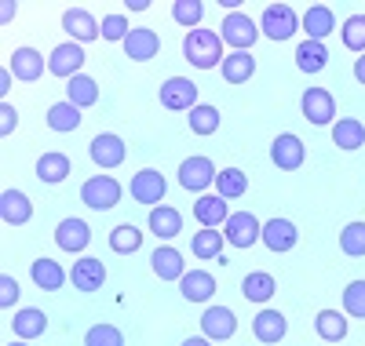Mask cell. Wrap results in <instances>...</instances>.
<instances>
[{
	"label": "cell",
	"mask_w": 365,
	"mask_h": 346,
	"mask_svg": "<svg viewBox=\"0 0 365 346\" xmlns=\"http://www.w3.org/2000/svg\"><path fill=\"white\" fill-rule=\"evenodd\" d=\"M340 251L351 259H361L365 256V223H347L340 230Z\"/></svg>",
	"instance_id": "41"
},
{
	"label": "cell",
	"mask_w": 365,
	"mask_h": 346,
	"mask_svg": "<svg viewBox=\"0 0 365 346\" xmlns=\"http://www.w3.org/2000/svg\"><path fill=\"white\" fill-rule=\"evenodd\" d=\"M223 237H227V244L249 251L263 237V223H259L252 211H230V219L223 223Z\"/></svg>",
	"instance_id": "5"
},
{
	"label": "cell",
	"mask_w": 365,
	"mask_h": 346,
	"mask_svg": "<svg viewBox=\"0 0 365 346\" xmlns=\"http://www.w3.org/2000/svg\"><path fill=\"white\" fill-rule=\"evenodd\" d=\"M0 219L8 226H26L34 219V201H29L22 190H4L0 194Z\"/></svg>",
	"instance_id": "20"
},
{
	"label": "cell",
	"mask_w": 365,
	"mask_h": 346,
	"mask_svg": "<svg viewBox=\"0 0 365 346\" xmlns=\"http://www.w3.org/2000/svg\"><path fill=\"white\" fill-rule=\"evenodd\" d=\"M354 80L365 84V55H358V62H354Z\"/></svg>",
	"instance_id": "51"
},
{
	"label": "cell",
	"mask_w": 365,
	"mask_h": 346,
	"mask_svg": "<svg viewBox=\"0 0 365 346\" xmlns=\"http://www.w3.org/2000/svg\"><path fill=\"white\" fill-rule=\"evenodd\" d=\"M70 277H73V288L77 292H99L103 285H106V266H103V259H77L73 263V270H70Z\"/></svg>",
	"instance_id": "21"
},
{
	"label": "cell",
	"mask_w": 365,
	"mask_h": 346,
	"mask_svg": "<svg viewBox=\"0 0 365 346\" xmlns=\"http://www.w3.org/2000/svg\"><path fill=\"white\" fill-rule=\"evenodd\" d=\"M187 117H190V132H194V135H216V132H220V110H216V106L197 103Z\"/></svg>",
	"instance_id": "40"
},
{
	"label": "cell",
	"mask_w": 365,
	"mask_h": 346,
	"mask_svg": "<svg viewBox=\"0 0 365 346\" xmlns=\"http://www.w3.org/2000/svg\"><path fill=\"white\" fill-rule=\"evenodd\" d=\"M179 292H182L187 303H208L212 295H216V277H212L208 270H190V273H182Z\"/></svg>",
	"instance_id": "22"
},
{
	"label": "cell",
	"mask_w": 365,
	"mask_h": 346,
	"mask_svg": "<svg viewBox=\"0 0 365 346\" xmlns=\"http://www.w3.org/2000/svg\"><path fill=\"white\" fill-rule=\"evenodd\" d=\"M11 332H15V339H37V335H44L48 332V318H44V310H37V306H26V310H15V318H11Z\"/></svg>",
	"instance_id": "25"
},
{
	"label": "cell",
	"mask_w": 365,
	"mask_h": 346,
	"mask_svg": "<svg viewBox=\"0 0 365 346\" xmlns=\"http://www.w3.org/2000/svg\"><path fill=\"white\" fill-rule=\"evenodd\" d=\"M84 346H125V335L117 325H91L84 332Z\"/></svg>",
	"instance_id": "43"
},
{
	"label": "cell",
	"mask_w": 365,
	"mask_h": 346,
	"mask_svg": "<svg viewBox=\"0 0 365 346\" xmlns=\"http://www.w3.org/2000/svg\"><path fill=\"white\" fill-rule=\"evenodd\" d=\"M15 11H19V8H15V0H4V4H0V22L8 26V22L15 19Z\"/></svg>",
	"instance_id": "49"
},
{
	"label": "cell",
	"mask_w": 365,
	"mask_h": 346,
	"mask_svg": "<svg viewBox=\"0 0 365 346\" xmlns=\"http://www.w3.org/2000/svg\"><path fill=\"white\" fill-rule=\"evenodd\" d=\"M194 219H197L205 230H220L227 219H230V208H227V201L220 194H201L194 201Z\"/></svg>",
	"instance_id": "17"
},
{
	"label": "cell",
	"mask_w": 365,
	"mask_h": 346,
	"mask_svg": "<svg viewBox=\"0 0 365 346\" xmlns=\"http://www.w3.org/2000/svg\"><path fill=\"white\" fill-rule=\"evenodd\" d=\"M44 55L37 51V48H15V55H11V62H8V70L15 73V80H22V84H34V80H41L44 77Z\"/></svg>",
	"instance_id": "15"
},
{
	"label": "cell",
	"mask_w": 365,
	"mask_h": 346,
	"mask_svg": "<svg viewBox=\"0 0 365 346\" xmlns=\"http://www.w3.org/2000/svg\"><path fill=\"white\" fill-rule=\"evenodd\" d=\"M201 332H205V339H212V342L234 339V332H237L234 310H230V306H208V310L201 313Z\"/></svg>",
	"instance_id": "10"
},
{
	"label": "cell",
	"mask_w": 365,
	"mask_h": 346,
	"mask_svg": "<svg viewBox=\"0 0 365 346\" xmlns=\"http://www.w3.org/2000/svg\"><path fill=\"white\" fill-rule=\"evenodd\" d=\"M303 117H307L311 124H332V117H336V99H332V91L325 88H307L303 91Z\"/></svg>",
	"instance_id": "12"
},
{
	"label": "cell",
	"mask_w": 365,
	"mask_h": 346,
	"mask_svg": "<svg viewBox=\"0 0 365 346\" xmlns=\"http://www.w3.org/2000/svg\"><path fill=\"white\" fill-rule=\"evenodd\" d=\"M314 328H318V335H322L325 342H340V339H347V313H340V310H322L318 318H314Z\"/></svg>",
	"instance_id": "36"
},
{
	"label": "cell",
	"mask_w": 365,
	"mask_h": 346,
	"mask_svg": "<svg viewBox=\"0 0 365 346\" xmlns=\"http://www.w3.org/2000/svg\"><path fill=\"white\" fill-rule=\"evenodd\" d=\"M340 37H344V48H347V51L365 55V15H351V19L340 26Z\"/></svg>",
	"instance_id": "42"
},
{
	"label": "cell",
	"mask_w": 365,
	"mask_h": 346,
	"mask_svg": "<svg viewBox=\"0 0 365 346\" xmlns=\"http://www.w3.org/2000/svg\"><path fill=\"white\" fill-rule=\"evenodd\" d=\"M128 33H132V26H128L125 15H106L103 19V41H120V44H125Z\"/></svg>",
	"instance_id": "46"
},
{
	"label": "cell",
	"mask_w": 365,
	"mask_h": 346,
	"mask_svg": "<svg viewBox=\"0 0 365 346\" xmlns=\"http://www.w3.org/2000/svg\"><path fill=\"white\" fill-rule=\"evenodd\" d=\"M150 0H128V11H146Z\"/></svg>",
	"instance_id": "53"
},
{
	"label": "cell",
	"mask_w": 365,
	"mask_h": 346,
	"mask_svg": "<svg viewBox=\"0 0 365 346\" xmlns=\"http://www.w3.org/2000/svg\"><path fill=\"white\" fill-rule=\"evenodd\" d=\"M161 106L175 113H190L197 106V84L190 77H168L161 84Z\"/></svg>",
	"instance_id": "7"
},
{
	"label": "cell",
	"mask_w": 365,
	"mask_h": 346,
	"mask_svg": "<svg viewBox=\"0 0 365 346\" xmlns=\"http://www.w3.org/2000/svg\"><path fill=\"white\" fill-rule=\"evenodd\" d=\"M216 164L208 161V157H187V161L179 164V186L182 190H190V194H205L208 186H216Z\"/></svg>",
	"instance_id": "6"
},
{
	"label": "cell",
	"mask_w": 365,
	"mask_h": 346,
	"mask_svg": "<svg viewBox=\"0 0 365 346\" xmlns=\"http://www.w3.org/2000/svg\"><path fill=\"white\" fill-rule=\"evenodd\" d=\"M344 313L365 321V281H351V285L344 288Z\"/></svg>",
	"instance_id": "44"
},
{
	"label": "cell",
	"mask_w": 365,
	"mask_h": 346,
	"mask_svg": "<svg viewBox=\"0 0 365 346\" xmlns=\"http://www.w3.org/2000/svg\"><path fill=\"white\" fill-rule=\"evenodd\" d=\"M15 303H19V281L11 273H4V277H0V306L11 310Z\"/></svg>",
	"instance_id": "47"
},
{
	"label": "cell",
	"mask_w": 365,
	"mask_h": 346,
	"mask_svg": "<svg viewBox=\"0 0 365 346\" xmlns=\"http://www.w3.org/2000/svg\"><path fill=\"white\" fill-rule=\"evenodd\" d=\"M150 266H154V273L161 281H182V273H187V263H182V256L172 244H161L154 256H150Z\"/></svg>",
	"instance_id": "26"
},
{
	"label": "cell",
	"mask_w": 365,
	"mask_h": 346,
	"mask_svg": "<svg viewBox=\"0 0 365 346\" xmlns=\"http://www.w3.org/2000/svg\"><path fill=\"white\" fill-rule=\"evenodd\" d=\"M274 292H278V281H274L270 273H263V270L245 273V281H241V295H245L249 303H270Z\"/></svg>",
	"instance_id": "31"
},
{
	"label": "cell",
	"mask_w": 365,
	"mask_h": 346,
	"mask_svg": "<svg viewBox=\"0 0 365 346\" xmlns=\"http://www.w3.org/2000/svg\"><path fill=\"white\" fill-rule=\"evenodd\" d=\"M11 346H26V339H19V342H11Z\"/></svg>",
	"instance_id": "54"
},
{
	"label": "cell",
	"mask_w": 365,
	"mask_h": 346,
	"mask_svg": "<svg viewBox=\"0 0 365 346\" xmlns=\"http://www.w3.org/2000/svg\"><path fill=\"white\" fill-rule=\"evenodd\" d=\"M110 248L117 251V256H135V251L143 248V230L132 226V223H120L110 230Z\"/></svg>",
	"instance_id": "37"
},
{
	"label": "cell",
	"mask_w": 365,
	"mask_h": 346,
	"mask_svg": "<svg viewBox=\"0 0 365 346\" xmlns=\"http://www.w3.org/2000/svg\"><path fill=\"white\" fill-rule=\"evenodd\" d=\"M165 194H168V182H165L161 172L143 168V172L132 175V201H139V204H146V208H158V204L165 201Z\"/></svg>",
	"instance_id": "8"
},
{
	"label": "cell",
	"mask_w": 365,
	"mask_h": 346,
	"mask_svg": "<svg viewBox=\"0 0 365 346\" xmlns=\"http://www.w3.org/2000/svg\"><path fill=\"white\" fill-rule=\"evenodd\" d=\"M55 244L63 248V251H70V256H77V251H84L88 244H91V226L84 223V219H63V223L55 226Z\"/></svg>",
	"instance_id": "14"
},
{
	"label": "cell",
	"mask_w": 365,
	"mask_h": 346,
	"mask_svg": "<svg viewBox=\"0 0 365 346\" xmlns=\"http://www.w3.org/2000/svg\"><path fill=\"white\" fill-rule=\"evenodd\" d=\"M70 172H73V164H70V157H66V153H44L41 161H37V179L48 182V186L66 182Z\"/></svg>",
	"instance_id": "33"
},
{
	"label": "cell",
	"mask_w": 365,
	"mask_h": 346,
	"mask_svg": "<svg viewBox=\"0 0 365 346\" xmlns=\"http://www.w3.org/2000/svg\"><path fill=\"white\" fill-rule=\"evenodd\" d=\"M81 110L73 106V103H55L51 110H48V128L51 132H77L81 128Z\"/></svg>",
	"instance_id": "39"
},
{
	"label": "cell",
	"mask_w": 365,
	"mask_h": 346,
	"mask_svg": "<svg viewBox=\"0 0 365 346\" xmlns=\"http://www.w3.org/2000/svg\"><path fill=\"white\" fill-rule=\"evenodd\" d=\"M88 153H91V161H96L103 172L125 164V142H120V135H113V132L96 135V139H91V146H88Z\"/></svg>",
	"instance_id": "11"
},
{
	"label": "cell",
	"mask_w": 365,
	"mask_h": 346,
	"mask_svg": "<svg viewBox=\"0 0 365 346\" xmlns=\"http://www.w3.org/2000/svg\"><path fill=\"white\" fill-rule=\"evenodd\" d=\"M299 29V19H296V11L289 8V4H267L263 8V15H259V33L267 37V41H289L292 33Z\"/></svg>",
	"instance_id": "4"
},
{
	"label": "cell",
	"mask_w": 365,
	"mask_h": 346,
	"mask_svg": "<svg viewBox=\"0 0 365 346\" xmlns=\"http://www.w3.org/2000/svg\"><path fill=\"white\" fill-rule=\"evenodd\" d=\"M216 194L223 201H237V197H245L249 194V175L241 172V168H223L216 175Z\"/></svg>",
	"instance_id": "34"
},
{
	"label": "cell",
	"mask_w": 365,
	"mask_h": 346,
	"mask_svg": "<svg viewBox=\"0 0 365 346\" xmlns=\"http://www.w3.org/2000/svg\"><path fill=\"white\" fill-rule=\"evenodd\" d=\"M201 15H205V4L201 0H175L172 4V19L179 22V26H201Z\"/></svg>",
	"instance_id": "45"
},
{
	"label": "cell",
	"mask_w": 365,
	"mask_h": 346,
	"mask_svg": "<svg viewBox=\"0 0 365 346\" xmlns=\"http://www.w3.org/2000/svg\"><path fill=\"white\" fill-rule=\"evenodd\" d=\"M179 230H182V215H179L172 204L150 208V234H154L158 241H172Z\"/></svg>",
	"instance_id": "27"
},
{
	"label": "cell",
	"mask_w": 365,
	"mask_h": 346,
	"mask_svg": "<svg viewBox=\"0 0 365 346\" xmlns=\"http://www.w3.org/2000/svg\"><path fill=\"white\" fill-rule=\"evenodd\" d=\"M11 77H15V73H11L8 66L0 70V95H8V91H11Z\"/></svg>",
	"instance_id": "50"
},
{
	"label": "cell",
	"mask_w": 365,
	"mask_h": 346,
	"mask_svg": "<svg viewBox=\"0 0 365 346\" xmlns=\"http://www.w3.org/2000/svg\"><path fill=\"white\" fill-rule=\"evenodd\" d=\"M15 124H19V110L11 103H4V106H0V135H11Z\"/></svg>",
	"instance_id": "48"
},
{
	"label": "cell",
	"mask_w": 365,
	"mask_h": 346,
	"mask_svg": "<svg viewBox=\"0 0 365 346\" xmlns=\"http://www.w3.org/2000/svg\"><path fill=\"white\" fill-rule=\"evenodd\" d=\"M223 248H227V237L220 230H197L190 241V251L197 259H220L223 263Z\"/></svg>",
	"instance_id": "35"
},
{
	"label": "cell",
	"mask_w": 365,
	"mask_h": 346,
	"mask_svg": "<svg viewBox=\"0 0 365 346\" xmlns=\"http://www.w3.org/2000/svg\"><path fill=\"white\" fill-rule=\"evenodd\" d=\"M296 66H299L303 73H322V70L329 66V48H325L322 41H303V44L296 48Z\"/></svg>",
	"instance_id": "32"
},
{
	"label": "cell",
	"mask_w": 365,
	"mask_h": 346,
	"mask_svg": "<svg viewBox=\"0 0 365 346\" xmlns=\"http://www.w3.org/2000/svg\"><path fill=\"white\" fill-rule=\"evenodd\" d=\"M220 70H223L227 84H249V77L256 73V58H252V51H230Z\"/></svg>",
	"instance_id": "29"
},
{
	"label": "cell",
	"mask_w": 365,
	"mask_h": 346,
	"mask_svg": "<svg viewBox=\"0 0 365 346\" xmlns=\"http://www.w3.org/2000/svg\"><path fill=\"white\" fill-rule=\"evenodd\" d=\"M84 48L77 44V41H66V44H58L51 55H48V73H55V77H63V80H73L77 73H81V66H84Z\"/></svg>",
	"instance_id": "9"
},
{
	"label": "cell",
	"mask_w": 365,
	"mask_h": 346,
	"mask_svg": "<svg viewBox=\"0 0 365 346\" xmlns=\"http://www.w3.org/2000/svg\"><path fill=\"white\" fill-rule=\"evenodd\" d=\"M270 161L282 172H296V168H303V161H307V150H303V142L292 132H285V135H278L270 142Z\"/></svg>",
	"instance_id": "13"
},
{
	"label": "cell",
	"mask_w": 365,
	"mask_h": 346,
	"mask_svg": "<svg viewBox=\"0 0 365 346\" xmlns=\"http://www.w3.org/2000/svg\"><path fill=\"white\" fill-rule=\"evenodd\" d=\"M299 29L307 33V41H322V44H325V37L332 33V29H336L332 8H325V4H311L307 15H303V22H299Z\"/></svg>",
	"instance_id": "23"
},
{
	"label": "cell",
	"mask_w": 365,
	"mask_h": 346,
	"mask_svg": "<svg viewBox=\"0 0 365 346\" xmlns=\"http://www.w3.org/2000/svg\"><path fill=\"white\" fill-rule=\"evenodd\" d=\"M285 332H289V321H285L282 310H259L256 318H252V335H256L259 342H267V346L282 342Z\"/></svg>",
	"instance_id": "19"
},
{
	"label": "cell",
	"mask_w": 365,
	"mask_h": 346,
	"mask_svg": "<svg viewBox=\"0 0 365 346\" xmlns=\"http://www.w3.org/2000/svg\"><path fill=\"white\" fill-rule=\"evenodd\" d=\"M161 51V37L154 33V29H132V33L125 37V55L132 62H150Z\"/></svg>",
	"instance_id": "24"
},
{
	"label": "cell",
	"mask_w": 365,
	"mask_h": 346,
	"mask_svg": "<svg viewBox=\"0 0 365 346\" xmlns=\"http://www.w3.org/2000/svg\"><path fill=\"white\" fill-rule=\"evenodd\" d=\"M182 346H212V339H205V335H190V339H182Z\"/></svg>",
	"instance_id": "52"
},
{
	"label": "cell",
	"mask_w": 365,
	"mask_h": 346,
	"mask_svg": "<svg viewBox=\"0 0 365 346\" xmlns=\"http://www.w3.org/2000/svg\"><path fill=\"white\" fill-rule=\"evenodd\" d=\"M120 182L113 175H91L84 186H81V201L91 208V211H110L120 204Z\"/></svg>",
	"instance_id": "2"
},
{
	"label": "cell",
	"mask_w": 365,
	"mask_h": 346,
	"mask_svg": "<svg viewBox=\"0 0 365 346\" xmlns=\"http://www.w3.org/2000/svg\"><path fill=\"white\" fill-rule=\"evenodd\" d=\"M332 142L340 150H358V146H365V128L354 117H344V120L332 124Z\"/></svg>",
	"instance_id": "38"
},
{
	"label": "cell",
	"mask_w": 365,
	"mask_h": 346,
	"mask_svg": "<svg viewBox=\"0 0 365 346\" xmlns=\"http://www.w3.org/2000/svg\"><path fill=\"white\" fill-rule=\"evenodd\" d=\"M182 58L190 62L197 70H216L223 66V37L212 33V29H190L187 37H182Z\"/></svg>",
	"instance_id": "1"
},
{
	"label": "cell",
	"mask_w": 365,
	"mask_h": 346,
	"mask_svg": "<svg viewBox=\"0 0 365 346\" xmlns=\"http://www.w3.org/2000/svg\"><path fill=\"white\" fill-rule=\"evenodd\" d=\"M29 273H34V285L41 288V292H58L66 285V270L58 266L55 259H34V266H29Z\"/></svg>",
	"instance_id": "28"
},
{
	"label": "cell",
	"mask_w": 365,
	"mask_h": 346,
	"mask_svg": "<svg viewBox=\"0 0 365 346\" xmlns=\"http://www.w3.org/2000/svg\"><path fill=\"white\" fill-rule=\"evenodd\" d=\"M66 103H73L77 110H88L99 103V80H91L88 73H77L73 80H66Z\"/></svg>",
	"instance_id": "30"
},
{
	"label": "cell",
	"mask_w": 365,
	"mask_h": 346,
	"mask_svg": "<svg viewBox=\"0 0 365 346\" xmlns=\"http://www.w3.org/2000/svg\"><path fill=\"white\" fill-rule=\"evenodd\" d=\"M63 29L70 33V41H77V44H91V41L103 37V26L91 19L84 8H70V11L63 15Z\"/></svg>",
	"instance_id": "16"
},
{
	"label": "cell",
	"mask_w": 365,
	"mask_h": 346,
	"mask_svg": "<svg viewBox=\"0 0 365 346\" xmlns=\"http://www.w3.org/2000/svg\"><path fill=\"white\" fill-rule=\"evenodd\" d=\"M274 256H282V251H292L296 241H299V230L289 223V219H270V223H263V237H259Z\"/></svg>",
	"instance_id": "18"
},
{
	"label": "cell",
	"mask_w": 365,
	"mask_h": 346,
	"mask_svg": "<svg viewBox=\"0 0 365 346\" xmlns=\"http://www.w3.org/2000/svg\"><path fill=\"white\" fill-rule=\"evenodd\" d=\"M220 37L223 44H230L234 51H252L256 37H259V22H252L245 11H230L223 22H220Z\"/></svg>",
	"instance_id": "3"
}]
</instances>
